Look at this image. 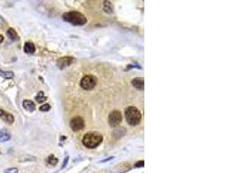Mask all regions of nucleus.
Segmentation results:
<instances>
[{"mask_svg": "<svg viewBox=\"0 0 231 173\" xmlns=\"http://www.w3.org/2000/svg\"><path fill=\"white\" fill-rule=\"evenodd\" d=\"M97 83V79L95 76L88 75L84 76L81 81V86L85 90H91L95 86Z\"/></svg>", "mask_w": 231, "mask_h": 173, "instance_id": "4", "label": "nucleus"}, {"mask_svg": "<svg viewBox=\"0 0 231 173\" xmlns=\"http://www.w3.org/2000/svg\"><path fill=\"white\" fill-rule=\"evenodd\" d=\"M11 138V132L6 129H1L0 130V142H6L10 140Z\"/></svg>", "mask_w": 231, "mask_h": 173, "instance_id": "10", "label": "nucleus"}, {"mask_svg": "<svg viewBox=\"0 0 231 173\" xmlns=\"http://www.w3.org/2000/svg\"><path fill=\"white\" fill-rule=\"evenodd\" d=\"M6 35H7V37L11 40L12 41H15L18 39V34H17V32H16V30L14 29H12V28H10V29H8L7 31H6Z\"/></svg>", "mask_w": 231, "mask_h": 173, "instance_id": "13", "label": "nucleus"}, {"mask_svg": "<svg viewBox=\"0 0 231 173\" xmlns=\"http://www.w3.org/2000/svg\"><path fill=\"white\" fill-rule=\"evenodd\" d=\"M3 41H4V37H3L2 35H0V43H1Z\"/></svg>", "mask_w": 231, "mask_h": 173, "instance_id": "22", "label": "nucleus"}, {"mask_svg": "<svg viewBox=\"0 0 231 173\" xmlns=\"http://www.w3.org/2000/svg\"><path fill=\"white\" fill-rule=\"evenodd\" d=\"M126 120L127 123L133 126H137L141 121V113L134 106H129L126 109Z\"/></svg>", "mask_w": 231, "mask_h": 173, "instance_id": "3", "label": "nucleus"}, {"mask_svg": "<svg viewBox=\"0 0 231 173\" xmlns=\"http://www.w3.org/2000/svg\"><path fill=\"white\" fill-rule=\"evenodd\" d=\"M70 127L73 131L77 132L84 127V121L81 117H75L70 121Z\"/></svg>", "mask_w": 231, "mask_h": 173, "instance_id": "6", "label": "nucleus"}, {"mask_svg": "<svg viewBox=\"0 0 231 173\" xmlns=\"http://www.w3.org/2000/svg\"><path fill=\"white\" fill-rule=\"evenodd\" d=\"M102 136L99 132H89L87 133L86 135L83 137L82 143L83 145L89 149H93L97 147L102 142Z\"/></svg>", "mask_w": 231, "mask_h": 173, "instance_id": "2", "label": "nucleus"}, {"mask_svg": "<svg viewBox=\"0 0 231 173\" xmlns=\"http://www.w3.org/2000/svg\"><path fill=\"white\" fill-rule=\"evenodd\" d=\"M50 110V105L49 104H44L42 106H40V111L41 112H48Z\"/></svg>", "mask_w": 231, "mask_h": 173, "instance_id": "19", "label": "nucleus"}, {"mask_svg": "<svg viewBox=\"0 0 231 173\" xmlns=\"http://www.w3.org/2000/svg\"><path fill=\"white\" fill-rule=\"evenodd\" d=\"M23 107L24 109L30 112V113H33L34 111L36 110V105L32 101H30V100H24L23 101Z\"/></svg>", "mask_w": 231, "mask_h": 173, "instance_id": "9", "label": "nucleus"}, {"mask_svg": "<svg viewBox=\"0 0 231 173\" xmlns=\"http://www.w3.org/2000/svg\"><path fill=\"white\" fill-rule=\"evenodd\" d=\"M63 18L66 22L73 25H75V26H82L87 23L86 17L81 12H75V11L64 13L63 15Z\"/></svg>", "mask_w": 231, "mask_h": 173, "instance_id": "1", "label": "nucleus"}, {"mask_svg": "<svg viewBox=\"0 0 231 173\" xmlns=\"http://www.w3.org/2000/svg\"><path fill=\"white\" fill-rule=\"evenodd\" d=\"M0 119L8 124H12L14 122V116L3 109H0Z\"/></svg>", "mask_w": 231, "mask_h": 173, "instance_id": "8", "label": "nucleus"}, {"mask_svg": "<svg viewBox=\"0 0 231 173\" xmlns=\"http://www.w3.org/2000/svg\"><path fill=\"white\" fill-rule=\"evenodd\" d=\"M68 157H67V158H66V159H65V160H64V164H63V166H62V168H64V167H65V166H66V165H67V162H68Z\"/></svg>", "mask_w": 231, "mask_h": 173, "instance_id": "21", "label": "nucleus"}, {"mask_svg": "<svg viewBox=\"0 0 231 173\" xmlns=\"http://www.w3.org/2000/svg\"><path fill=\"white\" fill-rule=\"evenodd\" d=\"M132 85L136 87L137 89H144L145 86V82L143 78H135L132 81Z\"/></svg>", "mask_w": 231, "mask_h": 173, "instance_id": "12", "label": "nucleus"}, {"mask_svg": "<svg viewBox=\"0 0 231 173\" xmlns=\"http://www.w3.org/2000/svg\"><path fill=\"white\" fill-rule=\"evenodd\" d=\"M73 62V57H61L59 60L57 61L56 65L60 69H63V68L68 67L71 63Z\"/></svg>", "mask_w": 231, "mask_h": 173, "instance_id": "7", "label": "nucleus"}, {"mask_svg": "<svg viewBox=\"0 0 231 173\" xmlns=\"http://www.w3.org/2000/svg\"><path fill=\"white\" fill-rule=\"evenodd\" d=\"M103 9H104L105 12H108V13H113V6L111 4V2H109V1H104Z\"/></svg>", "mask_w": 231, "mask_h": 173, "instance_id": "15", "label": "nucleus"}, {"mask_svg": "<svg viewBox=\"0 0 231 173\" xmlns=\"http://www.w3.org/2000/svg\"><path fill=\"white\" fill-rule=\"evenodd\" d=\"M4 173H18V169L16 167H11V168H8V169L4 170Z\"/></svg>", "mask_w": 231, "mask_h": 173, "instance_id": "18", "label": "nucleus"}, {"mask_svg": "<svg viewBox=\"0 0 231 173\" xmlns=\"http://www.w3.org/2000/svg\"><path fill=\"white\" fill-rule=\"evenodd\" d=\"M144 166H145V162H144V160L137 162V163L134 165L135 167H143Z\"/></svg>", "mask_w": 231, "mask_h": 173, "instance_id": "20", "label": "nucleus"}, {"mask_svg": "<svg viewBox=\"0 0 231 173\" xmlns=\"http://www.w3.org/2000/svg\"><path fill=\"white\" fill-rule=\"evenodd\" d=\"M121 121H122V115L119 110H114L109 114L108 122L112 127H115L117 126H119Z\"/></svg>", "mask_w": 231, "mask_h": 173, "instance_id": "5", "label": "nucleus"}, {"mask_svg": "<svg viewBox=\"0 0 231 173\" xmlns=\"http://www.w3.org/2000/svg\"><path fill=\"white\" fill-rule=\"evenodd\" d=\"M23 50L26 54H34L36 51V47L32 42H26L24 43Z\"/></svg>", "mask_w": 231, "mask_h": 173, "instance_id": "11", "label": "nucleus"}, {"mask_svg": "<svg viewBox=\"0 0 231 173\" xmlns=\"http://www.w3.org/2000/svg\"><path fill=\"white\" fill-rule=\"evenodd\" d=\"M0 76L4 79H12L14 77V73L12 71H5L0 68Z\"/></svg>", "mask_w": 231, "mask_h": 173, "instance_id": "14", "label": "nucleus"}, {"mask_svg": "<svg viewBox=\"0 0 231 173\" xmlns=\"http://www.w3.org/2000/svg\"><path fill=\"white\" fill-rule=\"evenodd\" d=\"M46 100H47V97L44 95V93L43 91L38 92V95L36 96V101L39 103H42V102H44Z\"/></svg>", "mask_w": 231, "mask_h": 173, "instance_id": "17", "label": "nucleus"}, {"mask_svg": "<svg viewBox=\"0 0 231 173\" xmlns=\"http://www.w3.org/2000/svg\"><path fill=\"white\" fill-rule=\"evenodd\" d=\"M47 163H48V166H55L57 165L58 163V159L54 156V155H49L48 158H47Z\"/></svg>", "mask_w": 231, "mask_h": 173, "instance_id": "16", "label": "nucleus"}]
</instances>
